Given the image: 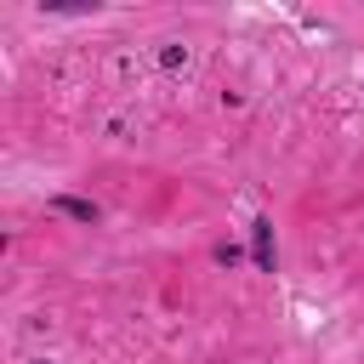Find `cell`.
Masks as SVG:
<instances>
[{"label": "cell", "instance_id": "cell-1", "mask_svg": "<svg viewBox=\"0 0 364 364\" xmlns=\"http://www.w3.org/2000/svg\"><path fill=\"white\" fill-rule=\"evenodd\" d=\"M51 210H63V216H74V222H97V205H91V199H80V193H57V199H51Z\"/></svg>", "mask_w": 364, "mask_h": 364}, {"label": "cell", "instance_id": "cell-2", "mask_svg": "<svg viewBox=\"0 0 364 364\" xmlns=\"http://www.w3.org/2000/svg\"><path fill=\"white\" fill-rule=\"evenodd\" d=\"M250 233H256V267H262V273H273V222L262 216Z\"/></svg>", "mask_w": 364, "mask_h": 364}, {"label": "cell", "instance_id": "cell-3", "mask_svg": "<svg viewBox=\"0 0 364 364\" xmlns=\"http://www.w3.org/2000/svg\"><path fill=\"white\" fill-rule=\"evenodd\" d=\"M159 63H165V68H182V63H188V51L171 40V46H159Z\"/></svg>", "mask_w": 364, "mask_h": 364}, {"label": "cell", "instance_id": "cell-4", "mask_svg": "<svg viewBox=\"0 0 364 364\" xmlns=\"http://www.w3.org/2000/svg\"><path fill=\"white\" fill-rule=\"evenodd\" d=\"M40 364H51V358H40Z\"/></svg>", "mask_w": 364, "mask_h": 364}]
</instances>
